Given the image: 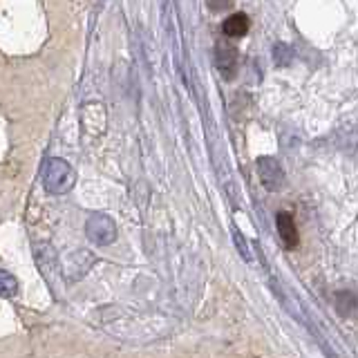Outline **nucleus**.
<instances>
[{"mask_svg":"<svg viewBox=\"0 0 358 358\" xmlns=\"http://www.w3.org/2000/svg\"><path fill=\"white\" fill-rule=\"evenodd\" d=\"M43 186L52 195H65L70 193L76 184V171L61 157H52L43 164Z\"/></svg>","mask_w":358,"mask_h":358,"instance_id":"f257e3e1","label":"nucleus"},{"mask_svg":"<svg viewBox=\"0 0 358 358\" xmlns=\"http://www.w3.org/2000/svg\"><path fill=\"white\" fill-rule=\"evenodd\" d=\"M85 233L87 238L99 246H108L117 240V224L106 213H94L85 222Z\"/></svg>","mask_w":358,"mask_h":358,"instance_id":"f03ea898","label":"nucleus"},{"mask_svg":"<svg viewBox=\"0 0 358 358\" xmlns=\"http://www.w3.org/2000/svg\"><path fill=\"white\" fill-rule=\"evenodd\" d=\"M36 262H38V268L41 273L45 275V280L52 285V289L56 291L59 289V260H56V253L50 244H41L36 246Z\"/></svg>","mask_w":358,"mask_h":358,"instance_id":"7ed1b4c3","label":"nucleus"},{"mask_svg":"<svg viewBox=\"0 0 358 358\" xmlns=\"http://www.w3.org/2000/svg\"><path fill=\"white\" fill-rule=\"evenodd\" d=\"M257 173L262 177V184L268 190H280L285 184V171L273 157H260L257 159Z\"/></svg>","mask_w":358,"mask_h":358,"instance_id":"20e7f679","label":"nucleus"},{"mask_svg":"<svg viewBox=\"0 0 358 358\" xmlns=\"http://www.w3.org/2000/svg\"><path fill=\"white\" fill-rule=\"evenodd\" d=\"M81 123H83V132L99 137L101 132L106 130V110L101 103H85L81 110Z\"/></svg>","mask_w":358,"mask_h":358,"instance_id":"39448f33","label":"nucleus"},{"mask_svg":"<svg viewBox=\"0 0 358 358\" xmlns=\"http://www.w3.org/2000/svg\"><path fill=\"white\" fill-rule=\"evenodd\" d=\"M215 63L224 78H233L235 72H238V50L227 41H220L215 45Z\"/></svg>","mask_w":358,"mask_h":358,"instance_id":"423d86ee","label":"nucleus"},{"mask_svg":"<svg viewBox=\"0 0 358 358\" xmlns=\"http://www.w3.org/2000/svg\"><path fill=\"white\" fill-rule=\"evenodd\" d=\"M278 233L280 240L287 244V249H296L298 246V229L291 213H278Z\"/></svg>","mask_w":358,"mask_h":358,"instance_id":"0eeeda50","label":"nucleus"},{"mask_svg":"<svg viewBox=\"0 0 358 358\" xmlns=\"http://www.w3.org/2000/svg\"><path fill=\"white\" fill-rule=\"evenodd\" d=\"M249 25L251 22L246 14H233L222 22V31H224V36H229V38H242L244 34L249 31Z\"/></svg>","mask_w":358,"mask_h":358,"instance_id":"6e6552de","label":"nucleus"},{"mask_svg":"<svg viewBox=\"0 0 358 358\" xmlns=\"http://www.w3.org/2000/svg\"><path fill=\"white\" fill-rule=\"evenodd\" d=\"M18 294V280L11 275L5 268H0V296L11 298Z\"/></svg>","mask_w":358,"mask_h":358,"instance_id":"1a4fd4ad","label":"nucleus"}]
</instances>
